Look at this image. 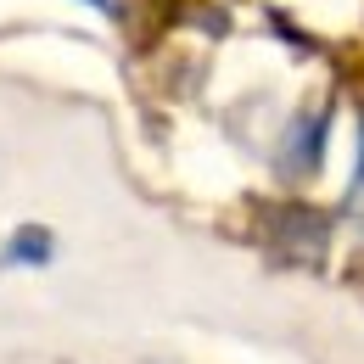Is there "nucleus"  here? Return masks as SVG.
Segmentation results:
<instances>
[{"mask_svg":"<svg viewBox=\"0 0 364 364\" xmlns=\"http://www.w3.org/2000/svg\"><path fill=\"white\" fill-rule=\"evenodd\" d=\"M258 225H264V241H269L280 258L319 264V252L331 247V219L319 213L314 202H264Z\"/></svg>","mask_w":364,"mask_h":364,"instance_id":"nucleus-1","label":"nucleus"},{"mask_svg":"<svg viewBox=\"0 0 364 364\" xmlns=\"http://www.w3.org/2000/svg\"><path fill=\"white\" fill-rule=\"evenodd\" d=\"M325 140H331V107L297 112L280 135V174L286 180H314L319 163H325Z\"/></svg>","mask_w":364,"mask_h":364,"instance_id":"nucleus-2","label":"nucleus"},{"mask_svg":"<svg viewBox=\"0 0 364 364\" xmlns=\"http://www.w3.org/2000/svg\"><path fill=\"white\" fill-rule=\"evenodd\" d=\"M50 258H56V235L46 225H23L6 235V247H0V264L6 269H46Z\"/></svg>","mask_w":364,"mask_h":364,"instance_id":"nucleus-3","label":"nucleus"},{"mask_svg":"<svg viewBox=\"0 0 364 364\" xmlns=\"http://www.w3.org/2000/svg\"><path fill=\"white\" fill-rule=\"evenodd\" d=\"M353 196H364V112H359V168H353Z\"/></svg>","mask_w":364,"mask_h":364,"instance_id":"nucleus-4","label":"nucleus"},{"mask_svg":"<svg viewBox=\"0 0 364 364\" xmlns=\"http://www.w3.org/2000/svg\"><path fill=\"white\" fill-rule=\"evenodd\" d=\"M90 6H101L107 17H124V0H90Z\"/></svg>","mask_w":364,"mask_h":364,"instance_id":"nucleus-5","label":"nucleus"}]
</instances>
